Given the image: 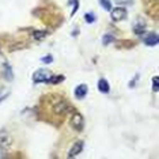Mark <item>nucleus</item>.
Listing matches in <instances>:
<instances>
[{
  "label": "nucleus",
  "mask_w": 159,
  "mask_h": 159,
  "mask_svg": "<svg viewBox=\"0 0 159 159\" xmlns=\"http://www.w3.org/2000/svg\"><path fill=\"white\" fill-rule=\"evenodd\" d=\"M45 37H46L45 31H35V33H34V38L38 39V41H39V39H42V38H45Z\"/></svg>",
  "instance_id": "dca6fc26"
},
{
  "label": "nucleus",
  "mask_w": 159,
  "mask_h": 159,
  "mask_svg": "<svg viewBox=\"0 0 159 159\" xmlns=\"http://www.w3.org/2000/svg\"><path fill=\"white\" fill-rule=\"evenodd\" d=\"M52 75L53 74L49 70H46V68H41V70H37L33 74V82L34 83H46Z\"/></svg>",
  "instance_id": "f257e3e1"
},
{
  "label": "nucleus",
  "mask_w": 159,
  "mask_h": 159,
  "mask_svg": "<svg viewBox=\"0 0 159 159\" xmlns=\"http://www.w3.org/2000/svg\"><path fill=\"white\" fill-rule=\"evenodd\" d=\"M99 2H101V6H102L106 11H110L111 10V4H110L109 0H99Z\"/></svg>",
  "instance_id": "4468645a"
},
{
  "label": "nucleus",
  "mask_w": 159,
  "mask_h": 159,
  "mask_svg": "<svg viewBox=\"0 0 159 159\" xmlns=\"http://www.w3.org/2000/svg\"><path fill=\"white\" fill-rule=\"evenodd\" d=\"M83 147H84V143H83V142H78V143H75L74 146L71 147L70 152H68V158H74V157H76V155H79V154L82 152Z\"/></svg>",
  "instance_id": "423d86ee"
},
{
  "label": "nucleus",
  "mask_w": 159,
  "mask_h": 159,
  "mask_svg": "<svg viewBox=\"0 0 159 159\" xmlns=\"http://www.w3.org/2000/svg\"><path fill=\"white\" fill-rule=\"evenodd\" d=\"M63 80H64V76H61V75H60V76H53V75H52L46 83H49V84H57V83H60Z\"/></svg>",
  "instance_id": "f8f14e48"
},
{
  "label": "nucleus",
  "mask_w": 159,
  "mask_h": 159,
  "mask_svg": "<svg viewBox=\"0 0 159 159\" xmlns=\"http://www.w3.org/2000/svg\"><path fill=\"white\" fill-rule=\"evenodd\" d=\"M42 63H45V64H50L53 61V57L50 56V55H48V56H45V57H42Z\"/></svg>",
  "instance_id": "f3484780"
},
{
  "label": "nucleus",
  "mask_w": 159,
  "mask_h": 159,
  "mask_svg": "<svg viewBox=\"0 0 159 159\" xmlns=\"http://www.w3.org/2000/svg\"><path fill=\"white\" fill-rule=\"evenodd\" d=\"M83 125H84V121H83L82 114L78 113V111H75V113L72 114V117H71V126L74 129H76V131H82Z\"/></svg>",
  "instance_id": "7ed1b4c3"
},
{
  "label": "nucleus",
  "mask_w": 159,
  "mask_h": 159,
  "mask_svg": "<svg viewBox=\"0 0 159 159\" xmlns=\"http://www.w3.org/2000/svg\"><path fill=\"white\" fill-rule=\"evenodd\" d=\"M144 30H146V22H144V19L139 18V19L136 20V23L133 25V33L142 35L144 33Z\"/></svg>",
  "instance_id": "0eeeda50"
},
{
  "label": "nucleus",
  "mask_w": 159,
  "mask_h": 159,
  "mask_svg": "<svg viewBox=\"0 0 159 159\" xmlns=\"http://www.w3.org/2000/svg\"><path fill=\"white\" fill-rule=\"evenodd\" d=\"M152 87H154V91L155 93H158L159 91V87H158V76H155L154 79H152Z\"/></svg>",
  "instance_id": "6ab92c4d"
},
{
  "label": "nucleus",
  "mask_w": 159,
  "mask_h": 159,
  "mask_svg": "<svg viewBox=\"0 0 159 159\" xmlns=\"http://www.w3.org/2000/svg\"><path fill=\"white\" fill-rule=\"evenodd\" d=\"M158 41H159V37L155 33H150L146 38H144V44L148 45V46H155L158 44Z\"/></svg>",
  "instance_id": "9d476101"
},
{
  "label": "nucleus",
  "mask_w": 159,
  "mask_h": 159,
  "mask_svg": "<svg viewBox=\"0 0 159 159\" xmlns=\"http://www.w3.org/2000/svg\"><path fill=\"white\" fill-rule=\"evenodd\" d=\"M84 19L87 23H93V22H95V15H94L93 12H87L84 15Z\"/></svg>",
  "instance_id": "ddd939ff"
},
{
  "label": "nucleus",
  "mask_w": 159,
  "mask_h": 159,
  "mask_svg": "<svg viewBox=\"0 0 159 159\" xmlns=\"http://www.w3.org/2000/svg\"><path fill=\"white\" fill-rule=\"evenodd\" d=\"M126 15H128V12H126V10L124 8V7H117V8L111 10L110 12V16L111 19L114 20V22H118V20H124Z\"/></svg>",
  "instance_id": "20e7f679"
},
{
  "label": "nucleus",
  "mask_w": 159,
  "mask_h": 159,
  "mask_svg": "<svg viewBox=\"0 0 159 159\" xmlns=\"http://www.w3.org/2000/svg\"><path fill=\"white\" fill-rule=\"evenodd\" d=\"M137 80H139V74H137V75H135V78H133L132 80L129 82V87H131V89H133V87H135V86H136V82H137Z\"/></svg>",
  "instance_id": "a211bd4d"
},
{
  "label": "nucleus",
  "mask_w": 159,
  "mask_h": 159,
  "mask_svg": "<svg viewBox=\"0 0 159 159\" xmlns=\"http://www.w3.org/2000/svg\"><path fill=\"white\" fill-rule=\"evenodd\" d=\"M53 110H55L56 114L64 116V114H67L68 110H70V105H68L66 101H60V102H57L55 106H53Z\"/></svg>",
  "instance_id": "39448f33"
},
{
  "label": "nucleus",
  "mask_w": 159,
  "mask_h": 159,
  "mask_svg": "<svg viewBox=\"0 0 159 159\" xmlns=\"http://www.w3.org/2000/svg\"><path fill=\"white\" fill-rule=\"evenodd\" d=\"M118 4H132L133 0H116Z\"/></svg>",
  "instance_id": "aec40b11"
},
{
  "label": "nucleus",
  "mask_w": 159,
  "mask_h": 159,
  "mask_svg": "<svg viewBox=\"0 0 159 159\" xmlns=\"http://www.w3.org/2000/svg\"><path fill=\"white\" fill-rule=\"evenodd\" d=\"M89 93V87L86 84H79L76 89H75V97L78 99H83Z\"/></svg>",
  "instance_id": "6e6552de"
},
{
  "label": "nucleus",
  "mask_w": 159,
  "mask_h": 159,
  "mask_svg": "<svg viewBox=\"0 0 159 159\" xmlns=\"http://www.w3.org/2000/svg\"><path fill=\"white\" fill-rule=\"evenodd\" d=\"M113 41H114V37L110 35V34H107V35L103 37V45H109L110 42H113Z\"/></svg>",
  "instance_id": "2eb2a0df"
},
{
  "label": "nucleus",
  "mask_w": 159,
  "mask_h": 159,
  "mask_svg": "<svg viewBox=\"0 0 159 159\" xmlns=\"http://www.w3.org/2000/svg\"><path fill=\"white\" fill-rule=\"evenodd\" d=\"M12 146V137L11 135H10L7 131H0V148L2 150H8L10 147Z\"/></svg>",
  "instance_id": "f03ea898"
},
{
  "label": "nucleus",
  "mask_w": 159,
  "mask_h": 159,
  "mask_svg": "<svg viewBox=\"0 0 159 159\" xmlns=\"http://www.w3.org/2000/svg\"><path fill=\"white\" fill-rule=\"evenodd\" d=\"M98 90L102 94H107L110 91V86H109V82L106 79H99L98 80Z\"/></svg>",
  "instance_id": "9b49d317"
},
{
  "label": "nucleus",
  "mask_w": 159,
  "mask_h": 159,
  "mask_svg": "<svg viewBox=\"0 0 159 159\" xmlns=\"http://www.w3.org/2000/svg\"><path fill=\"white\" fill-rule=\"evenodd\" d=\"M3 78L6 79V80L11 82L14 79V74H12V68L10 66L8 63H4L3 64Z\"/></svg>",
  "instance_id": "1a4fd4ad"
}]
</instances>
